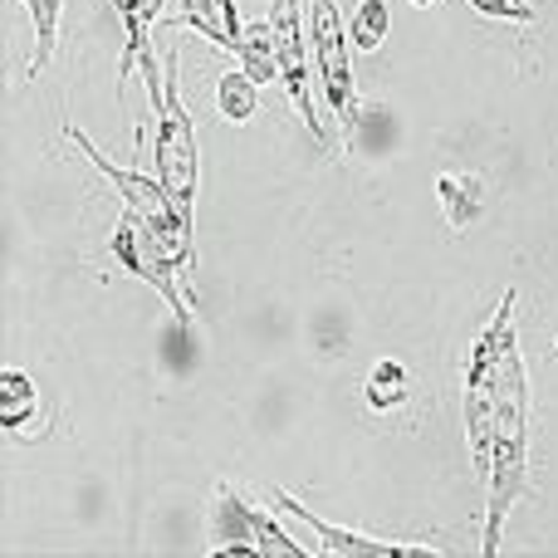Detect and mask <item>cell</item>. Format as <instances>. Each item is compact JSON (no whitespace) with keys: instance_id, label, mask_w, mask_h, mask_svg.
Returning a JSON list of instances; mask_svg holds the SVG:
<instances>
[{"instance_id":"6da1fadb","label":"cell","mask_w":558,"mask_h":558,"mask_svg":"<svg viewBox=\"0 0 558 558\" xmlns=\"http://www.w3.org/2000/svg\"><path fill=\"white\" fill-rule=\"evenodd\" d=\"M461 412L471 465L485 485V544L481 554H500V534L510 510L530 495V373L514 328V289H505L495 314L465 348Z\"/></svg>"},{"instance_id":"7a4b0ae2","label":"cell","mask_w":558,"mask_h":558,"mask_svg":"<svg viewBox=\"0 0 558 558\" xmlns=\"http://www.w3.org/2000/svg\"><path fill=\"white\" fill-rule=\"evenodd\" d=\"M153 118H157L153 172L167 186V196L177 202V211L192 221L196 192H202V147H196V123L182 104V59L177 54H167L162 88L153 94Z\"/></svg>"},{"instance_id":"3957f363","label":"cell","mask_w":558,"mask_h":558,"mask_svg":"<svg viewBox=\"0 0 558 558\" xmlns=\"http://www.w3.org/2000/svg\"><path fill=\"white\" fill-rule=\"evenodd\" d=\"M59 128H64L69 143H74L78 153L88 157V167L108 177V186H113V192L123 196L128 211H137L147 226H153L157 235H162L167 245H172V255L182 260V270H186V284H192V275H196V235H192V221H186V216L177 211V202L167 196V186L157 182V172H153V177H143V172H133V167L108 162V157L94 147V137L78 133V123H69V118H64Z\"/></svg>"},{"instance_id":"277c9868","label":"cell","mask_w":558,"mask_h":558,"mask_svg":"<svg viewBox=\"0 0 558 558\" xmlns=\"http://www.w3.org/2000/svg\"><path fill=\"white\" fill-rule=\"evenodd\" d=\"M206 554H211V558H226V554L318 558L314 549H304V544H299L270 510H260V505L245 500L231 481H216V495H211V544H206Z\"/></svg>"},{"instance_id":"5b68a950","label":"cell","mask_w":558,"mask_h":558,"mask_svg":"<svg viewBox=\"0 0 558 558\" xmlns=\"http://www.w3.org/2000/svg\"><path fill=\"white\" fill-rule=\"evenodd\" d=\"M108 251H113V260L123 265L128 275L143 279V284H153L157 294L167 299V308L177 314V324L192 328V294H186L192 284H186V270H182V260L172 255V245H167L162 235L143 221V216H137V211L118 216Z\"/></svg>"},{"instance_id":"8992f818","label":"cell","mask_w":558,"mask_h":558,"mask_svg":"<svg viewBox=\"0 0 558 558\" xmlns=\"http://www.w3.org/2000/svg\"><path fill=\"white\" fill-rule=\"evenodd\" d=\"M308 39H314V64H318V88H324V104L333 108L338 128L353 137V128L363 123V98H357L353 45H348V29H343V10H338V0H308Z\"/></svg>"},{"instance_id":"52a82bcc","label":"cell","mask_w":558,"mask_h":558,"mask_svg":"<svg viewBox=\"0 0 558 558\" xmlns=\"http://www.w3.org/2000/svg\"><path fill=\"white\" fill-rule=\"evenodd\" d=\"M270 20H275V49H279V84H284L289 104L299 108L304 128L314 133L318 147H328V133L318 123V104H314V78H308V0H270Z\"/></svg>"},{"instance_id":"ba28073f","label":"cell","mask_w":558,"mask_h":558,"mask_svg":"<svg viewBox=\"0 0 558 558\" xmlns=\"http://www.w3.org/2000/svg\"><path fill=\"white\" fill-rule=\"evenodd\" d=\"M275 510H284L289 520H299L308 534H314V554L318 558H412V554H432V544H402V539H373V534L343 530V524L314 514L308 505H299L289 490L270 495Z\"/></svg>"},{"instance_id":"9c48e42d","label":"cell","mask_w":558,"mask_h":558,"mask_svg":"<svg viewBox=\"0 0 558 558\" xmlns=\"http://www.w3.org/2000/svg\"><path fill=\"white\" fill-rule=\"evenodd\" d=\"M162 25L196 29V35L211 39V45L231 59L241 54V45H245V25H241V5H235V0H177L172 15H162Z\"/></svg>"},{"instance_id":"30bf717a","label":"cell","mask_w":558,"mask_h":558,"mask_svg":"<svg viewBox=\"0 0 558 558\" xmlns=\"http://www.w3.org/2000/svg\"><path fill=\"white\" fill-rule=\"evenodd\" d=\"M118 10V25H123V59H118V94H123L128 74L133 69H143L147 74V98L157 94V54H153V25H147L143 15V0H113Z\"/></svg>"},{"instance_id":"8fae6325","label":"cell","mask_w":558,"mask_h":558,"mask_svg":"<svg viewBox=\"0 0 558 558\" xmlns=\"http://www.w3.org/2000/svg\"><path fill=\"white\" fill-rule=\"evenodd\" d=\"M235 64L255 78V84H270L279 78V49H275V20L265 15L260 25H245V45L235 54Z\"/></svg>"},{"instance_id":"7c38bea8","label":"cell","mask_w":558,"mask_h":558,"mask_svg":"<svg viewBox=\"0 0 558 558\" xmlns=\"http://www.w3.org/2000/svg\"><path fill=\"white\" fill-rule=\"evenodd\" d=\"M216 108H221L226 123H251L260 113V84H255L245 69H231V74L216 78Z\"/></svg>"},{"instance_id":"4fadbf2b","label":"cell","mask_w":558,"mask_h":558,"mask_svg":"<svg viewBox=\"0 0 558 558\" xmlns=\"http://www.w3.org/2000/svg\"><path fill=\"white\" fill-rule=\"evenodd\" d=\"M436 192H441L446 221H451L456 231H465V226L481 216V172H446L441 182H436Z\"/></svg>"},{"instance_id":"5bb4252c","label":"cell","mask_w":558,"mask_h":558,"mask_svg":"<svg viewBox=\"0 0 558 558\" xmlns=\"http://www.w3.org/2000/svg\"><path fill=\"white\" fill-rule=\"evenodd\" d=\"M363 397L373 412H392V407H402L407 397H412V377H407V367L397 363V357H377L363 383Z\"/></svg>"},{"instance_id":"9a60e30c","label":"cell","mask_w":558,"mask_h":558,"mask_svg":"<svg viewBox=\"0 0 558 558\" xmlns=\"http://www.w3.org/2000/svg\"><path fill=\"white\" fill-rule=\"evenodd\" d=\"M39 412V387L29 383V373H20V367H10L5 377H0V426H5L10 436L25 432V416Z\"/></svg>"},{"instance_id":"2e32d148","label":"cell","mask_w":558,"mask_h":558,"mask_svg":"<svg viewBox=\"0 0 558 558\" xmlns=\"http://www.w3.org/2000/svg\"><path fill=\"white\" fill-rule=\"evenodd\" d=\"M29 25H35V59H29V78H39L54 64V45H59V15H64V0H25Z\"/></svg>"},{"instance_id":"e0dca14e","label":"cell","mask_w":558,"mask_h":558,"mask_svg":"<svg viewBox=\"0 0 558 558\" xmlns=\"http://www.w3.org/2000/svg\"><path fill=\"white\" fill-rule=\"evenodd\" d=\"M392 29V5L387 0H357L353 5V49L357 54H377Z\"/></svg>"},{"instance_id":"ac0fdd59","label":"cell","mask_w":558,"mask_h":558,"mask_svg":"<svg viewBox=\"0 0 558 558\" xmlns=\"http://www.w3.org/2000/svg\"><path fill=\"white\" fill-rule=\"evenodd\" d=\"M465 5L485 20H505V25H534L539 20V10L530 0H465Z\"/></svg>"},{"instance_id":"d6986e66","label":"cell","mask_w":558,"mask_h":558,"mask_svg":"<svg viewBox=\"0 0 558 558\" xmlns=\"http://www.w3.org/2000/svg\"><path fill=\"white\" fill-rule=\"evenodd\" d=\"M412 5H436V0H412Z\"/></svg>"},{"instance_id":"ffe728a7","label":"cell","mask_w":558,"mask_h":558,"mask_svg":"<svg viewBox=\"0 0 558 558\" xmlns=\"http://www.w3.org/2000/svg\"><path fill=\"white\" fill-rule=\"evenodd\" d=\"M554 348H558V338H554Z\"/></svg>"}]
</instances>
